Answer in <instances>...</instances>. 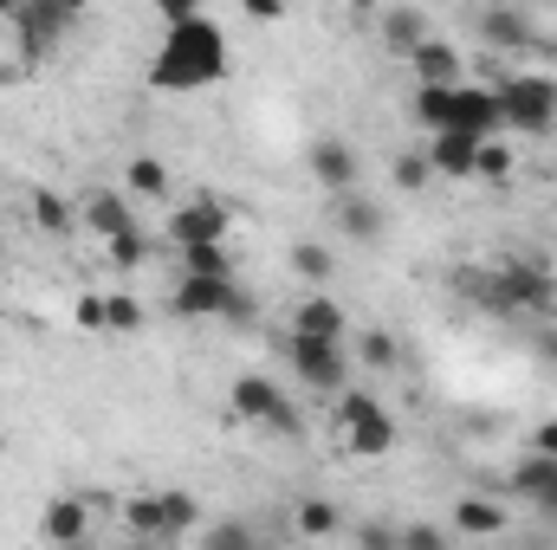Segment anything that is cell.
<instances>
[{
  "mask_svg": "<svg viewBox=\"0 0 557 550\" xmlns=\"http://www.w3.org/2000/svg\"><path fill=\"white\" fill-rule=\"evenodd\" d=\"M221 78H227V33L208 13H195L188 26L162 33V46L149 59V85L156 91H208Z\"/></svg>",
  "mask_w": 557,
  "mask_h": 550,
  "instance_id": "cell-1",
  "label": "cell"
},
{
  "mask_svg": "<svg viewBox=\"0 0 557 550\" xmlns=\"http://www.w3.org/2000/svg\"><path fill=\"white\" fill-rule=\"evenodd\" d=\"M169 304L188 324H214V317L221 324H253V291L240 278H175Z\"/></svg>",
  "mask_w": 557,
  "mask_h": 550,
  "instance_id": "cell-2",
  "label": "cell"
},
{
  "mask_svg": "<svg viewBox=\"0 0 557 550\" xmlns=\"http://www.w3.org/2000/svg\"><path fill=\"white\" fill-rule=\"evenodd\" d=\"M493 91H499V117H506V130H525V137L552 130L557 78H545V72H519V78H506V85H493Z\"/></svg>",
  "mask_w": 557,
  "mask_h": 550,
  "instance_id": "cell-3",
  "label": "cell"
},
{
  "mask_svg": "<svg viewBox=\"0 0 557 550\" xmlns=\"http://www.w3.org/2000/svg\"><path fill=\"white\" fill-rule=\"evenodd\" d=\"M285 363L305 389L318 396H344L350 389V350L344 343H318V337H285Z\"/></svg>",
  "mask_w": 557,
  "mask_h": 550,
  "instance_id": "cell-4",
  "label": "cell"
},
{
  "mask_svg": "<svg viewBox=\"0 0 557 550\" xmlns=\"http://www.w3.org/2000/svg\"><path fill=\"white\" fill-rule=\"evenodd\" d=\"M227 234H234V208L214 201V195H195V201L169 208V247L175 253H188V247H227Z\"/></svg>",
  "mask_w": 557,
  "mask_h": 550,
  "instance_id": "cell-5",
  "label": "cell"
},
{
  "mask_svg": "<svg viewBox=\"0 0 557 550\" xmlns=\"http://www.w3.org/2000/svg\"><path fill=\"white\" fill-rule=\"evenodd\" d=\"M227 414L234 421H247V427H273V434H305V421H298V409L278 396V383H267V376H240L234 389H227Z\"/></svg>",
  "mask_w": 557,
  "mask_h": 550,
  "instance_id": "cell-6",
  "label": "cell"
},
{
  "mask_svg": "<svg viewBox=\"0 0 557 550\" xmlns=\"http://www.w3.org/2000/svg\"><path fill=\"white\" fill-rule=\"evenodd\" d=\"M499 291H506V311L512 317H525V311H539V317H557V278L539 266V260H499Z\"/></svg>",
  "mask_w": 557,
  "mask_h": 550,
  "instance_id": "cell-7",
  "label": "cell"
},
{
  "mask_svg": "<svg viewBox=\"0 0 557 550\" xmlns=\"http://www.w3.org/2000/svg\"><path fill=\"white\" fill-rule=\"evenodd\" d=\"M480 39H486L493 52H532V46H545L539 20L519 13V7H486V13H480Z\"/></svg>",
  "mask_w": 557,
  "mask_h": 550,
  "instance_id": "cell-8",
  "label": "cell"
},
{
  "mask_svg": "<svg viewBox=\"0 0 557 550\" xmlns=\"http://www.w3.org/2000/svg\"><path fill=\"white\" fill-rule=\"evenodd\" d=\"M311 175H318V188L337 201V195H357V149L344 137H324L311 142Z\"/></svg>",
  "mask_w": 557,
  "mask_h": 550,
  "instance_id": "cell-9",
  "label": "cell"
},
{
  "mask_svg": "<svg viewBox=\"0 0 557 550\" xmlns=\"http://www.w3.org/2000/svg\"><path fill=\"white\" fill-rule=\"evenodd\" d=\"M376 33H383V52H396V59H416L421 46L434 39V20H428L421 7H383Z\"/></svg>",
  "mask_w": 557,
  "mask_h": 550,
  "instance_id": "cell-10",
  "label": "cell"
},
{
  "mask_svg": "<svg viewBox=\"0 0 557 550\" xmlns=\"http://www.w3.org/2000/svg\"><path fill=\"white\" fill-rule=\"evenodd\" d=\"M78 221H85V227H91L104 247H111L117 234H131V227H137V214H131V195H117V188H98V195H85V201H78Z\"/></svg>",
  "mask_w": 557,
  "mask_h": 550,
  "instance_id": "cell-11",
  "label": "cell"
},
{
  "mask_svg": "<svg viewBox=\"0 0 557 550\" xmlns=\"http://www.w3.org/2000/svg\"><path fill=\"white\" fill-rule=\"evenodd\" d=\"M39 532H46V545H52V550L85 545V538H91V505H85V499H72V492H59V499L39 512Z\"/></svg>",
  "mask_w": 557,
  "mask_h": 550,
  "instance_id": "cell-12",
  "label": "cell"
},
{
  "mask_svg": "<svg viewBox=\"0 0 557 550\" xmlns=\"http://www.w3.org/2000/svg\"><path fill=\"white\" fill-rule=\"evenodd\" d=\"M344 434V453H357V460H383L389 447H396V421H389V409L376 402L370 414H357L350 427H337Z\"/></svg>",
  "mask_w": 557,
  "mask_h": 550,
  "instance_id": "cell-13",
  "label": "cell"
},
{
  "mask_svg": "<svg viewBox=\"0 0 557 550\" xmlns=\"http://www.w3.org/2000/svg\"><path fill=\"white\" fill-rule=\"evenodd\" d=\"M292 337H318V343H344V304L331 291H311L292 311Z\"/></svg>",
  "mask_w": 557,
  "mask_h": 550,
  "instance_id": "cell-14",
  "label": "cell"
},
{
  "mask_svg": "<svg viewBox=\"0 0 557 550\" xmlns=\"http://www.w3.org/2000/svg\"><path fill=\"white\" fill-rule=\"evenodd\" d=\"M447 525L460 532V538H499L506 532V505L499 499H486V492H467V499H454V512H447Z\"/></svg>",
  "mask_w": 557,
  "mask_h": 550,
  "instance_id": "cell-15",
  "label": "cell"
},
{
  "mask_svg": "<svg viewBox=\"0 0 557 550\" xmlns=\"http://www.w3.org/2000/svg\"><path fill=\"white\" fill-rule=\"evenodd\" d=\"M409 65H416V91H460V52L447 39H428Z\"/></svg>",
  "mask_w": 557,
  "mask_h": 550,
  "instance_id": "cell-16",
  "label": "cell"
},
{
  "mask_svg": "<svg viewBox=\"0 0 557 550\" xmlns=\"http://www.w3.org/2000/svg\"><path fill=\"white\" fill-rule=\"evenodd\" d=\"M428 155V168L434 175H454V182H467L473 168H480V137H460V130H441V137L421 149Z\"/></svg>",
  "mask_w": 557,
  "mask_h": 550,
  "instance_id": "cell-17",
  "label": "cell"
},
{
  "mask_svg": "<svg viewBox=\"0 0 557 550\" xmlns=\"http://www.w3.org/2000/svg\"><path fill=\"white\" fill-rule=\"evenodd\" d=\"M331 214H337V227H344V240H357V247H370V240H383V208L370 201V195H337L331 201Z\"/></svg>",
  "mask_w": 557,
  "mask_h": 550,
  "instance_id": "cell-18",
  "label": "cell"
},
{
  "mask_svg": "<svg viewBox=\"0 0 557 550\" xmlns=\"http://www.w3.org/2000/svg\"><path fill=\"white\" fill-rule=\"evenodd\" d=\"M124 525H131V538H137V545H169V525H162V505H156V492L124 499Z\"/></svg>",
  "mask_w": 557,
  "mask_h": 550,
  "instance_id": "cell-19",
  "label": "cell"
},
{
  "mask_svg": "<svg viewBox=\"0 0 557 550\" xmlns=\"http://www.w3.org/2000/svg\"><path fill=\"white\" fill-rule=\"evenodd\" d=\"M292 525H298V538H337L344 532V505L337 499H305L292 512Z\"/></svg>",
  "mask_w": 557,
  "mask_h": 550,
  "instance_id": "cell-20",
  "label": "cell"
},
{
  "mask_svg": "<svg viewBox=\"0 0 557 550\" xmlns=\"http://www.w3.org/2000/svg\"><path fill=\"white\" fill-rule=\"evenodd\" d=\"M195 550H260V532H253L247 518H214Z\"/></svg>",
  "mask_w": 557,
  "mask_h": 550,
  "instance_id": "cell-21",
  "label": "cell"
},
{
  "mask_svg": "<svg viewBox=\"0 0 557 550\" xmlns=\"http://www.w3.org/2000/svg\"><path fill=\"white\" fill-rule=\"evenodd\" d=\"M156 505H162V525H169V538H182V532H195L201 525V499L195 492H156Z\"/></svg>",
  "mask_w": 557,
  "mask_h": 550,
  "instance_id": "cell-22",
  "label": "cell"
},
{
  "mask_svg": "<svg viewBox=\"0 0 557 550\" xmlns=\"http://www.w3.org/2000/svg\"><path fill=\"white\" fill-rule=\"evenodd\" d=\"M292 273L311 278V285H331L337 260H331V247H324V240H298V247H292Z\"/></svg>",
  "mask_w": 557,
  "mask_h": 550,
  "instance_id": "cell-23",
  "label": "cell"
},
{
  "mask_svg": "<svg viewBox=\"0 0 557 550\" xmlns=\"http://www.w3.org/2000/svg\"><path fill=\"white\" fill-rule=\"evenodd\" d=\"M33 221H39L46 234H72V221H78V208H72L65 195H52V188H33Z\"/></svg>",
  "mask_w": 557,
  "mask_h": 550,
  "instance_id": "cell-24",
  "label": "cell"
},
{
  "mask_svg": "<svg viewBox=\"0 0 557 550\" xmlns=\"http://www.w3.org/2000/svg\"><path fill=\"white\" fill-rule=\"evenodd\" d=\"M131 195H143V201H169V168L156 162V155H131Z\"/></svg>",
  "mask_w": 557,
  "mask_h": 550,
  "instance_id": "cell-25",
  "label": "cell"
},
{
  "mask_svg": "<svg viewBox=\"0 0 557 550\" xmlns=\"http://www.w3.org/2000/svg\"><path fill=\"white\" fill-rule=\"evenodd\" d=\"M182 278H234V253L227 247H188L182 253Z\"/></svg>",
  "mask_w": 557,
  "mask_h": 550,
  "instance_id": "cell-26",
  "label": "cell"
},
{
  "mask_svg": "<svg viewBox=\"0 0 557 550\" xmlns=\"http://www.w3.org/2000/svg\"><path fill=\"white\" fill-rule=\"evenodd\" d=\"M389 182H396L403 195H421V188L434 182V168H428V155H416V149H409V155H396V162H389Z\"/></svg>",
  "mask_w": 557,
  "mask_h": 550,
  "instance_id": "cell-27",
  "label": "cell"
},
{
  "mask_svg": "<svg viewBox=\"0 0 557 550\" xmlns=\"http://www.w3.org/2000/svg\"><path fill=\"white\" fill-rule=\"evenodd\" d=\"M104 253H111V266H117V273H137V266H149V240H143V227L117 234V240H111Z\"/></svg>",
  "mask_w": 557,
  "mask_h": 550,
  "instance_id": "cell-28",
  "label": "cell"
},
{
  "mask_svg": "<svg viewBox=\"0 0 557 550\" xmlns=\"http://www.w3.org/2000/svg\"><path fill=\"white\" fill-rule=\"evenodd\" d=\"M357 550H403V525H389V518H363V525H357Z\"/></svg>",
  "mask_w": 557,
  "mask_h": 550,
  "instance_id": "cell-29",
  "label": "cell"
},
{
  "mask_svg": "<svg viewBox=\"0 0 557 550\" xmlns=\"http://www.w3.org/2000/svg\"><path fill=\"white\" fill-rule=\"evenodd\" d=\"M357 350H363V363H370V370H396V357H403V343H396L389 330H370Z\"/></svg>",
  "mask_w": 557,
  "mask_h": 550,
  "instance_id": "cell-30",
  "label": "cell"
},
{
  "mask_svg": "<svg viewBox=\"0 0 557 550\" xmlns=\"http://www.w3.org/2000/svg\"><path fill=\"white\" fill-rule=\"evenodd\" d=\"M512 162H519V155L493 137V142H480V168H473V175H486V182H506V175H512Z\"/></svg>",
  "mask_w": 557,
  "mask_h": 550,
  "instance_id": "cell-31",
  "label": "cell"
},
{
  "mask_svg": "<svg viewBox=\"0 0 557 550\" xmlns=\"http://www.w3.org/2000/svg\"><path fill=\"white\" fill-rule=\"evenodd\" d=\"M143 324V304L131 291H117V298H104V330H137Z\"/></svg>",
  "mask_w": 557,
  "mask_h": 550,
  "instance_id": "cell-32",
  "label": "cell"
},
{
  "mask_svg": "<svg viewBox=\"0 0 557 550\" xmlns=\"http://www.w3.org/2000/svg\"><path fill=\"white\" fill-rule=\"evenodd\" d=\"M403 550H447V532L416 518V525H403Z\"/></svg>",
  "mask_w": 557,
  "mask_h": 550,
  "instance_id": "cell-33",
  "label": "cell"
},
{
  "mask_svg": "<svg viewBox=\"0 0 557 550\" xmlns=\"http://www.w3.org/2000/svg\"><path fill=\"white\" fill-rule=\"evenodd\" d=\"M72 317H78V330H104V298H98V291H85V298L72 304Z\"/></svg>",
  "mask_w": 557,
  "mask_h": 550,
  "instance_id": "cell-34",
  "label": "cell"
},
{
  "mask_svg": "<svg viewBox=\"0 0 557 550\" xmlns=\"http://www.w3.org/2000/svg\"><path fill=\"white\" fill-rule=\"evenodd\" d=\"M156 13H162V26H188V20H195L201 7H195V0H162Z\"/></svg>",
  "mask_w": 557,
  "mask_h": 550,
  "instance_id": "cell-35",
  "label": "cell"
},
{
  "mask_svg": "<svg viewBox=\"0 0 557 550\" xmlns=\"http://www.w3.org/2000/svg\"><path fill=\"white\" fill-rule=\"evenodd\" d=\"M532 453H539V460H557V414H552V421H539V434H532Z\"/></svg>",
  "mask_w": 557,
  "mask_h": 550,
  "instance_id": "cell-36",
  "label": "cell"
},
{
  "mask_svg": "<svg viewBox=\"0 0 557 550\" xmlns=\"http://www.w3.org/2000/svg\"><path fill=\"white\" fill-rule=\"evenodd\" d=\"M532 505H539V518H557V466L545 473V486L532 492Z\"/></svg>",
  "mask_w": 557,
  "mask_h": 550,
  "instance_id": "cell-37",
  "label": "cell"
},
{
  "mask_svg": "<svg viewBox=\"0 0 557 550\" xmlns=\"http://www.w3.org/2000/svg\"><path fill=\"white\" fill-rule=\"evenodd\" d=\"M539 357L557 363V317H545V330H539Z\"/></svg>",
  "mask_w": 557,
  "mask_h": 550,
  "instance_id": "cell-38",
  "label": "cell"
},
{
  "mask_svg": "<svg viewBox=\"0 0 557 550\" xmlns=\"http://www.w3.org/2000/svg\"><path fill=\"white\" fill-rule=\"evenodd\" d=\"M65 550H98V545H91V538H85V545H65Z\"/></svg>",
  "mask_w": 557,
  "mask_h": 550,
  "instance_id": "cell-39",
  "label": "cell"
},
{
  "mask_svg": "<svg viewBox=\"0 0 557 550\" xmlns=\"http://www.w3.org/2000/svg\"><path fill=\"white\" fill-rule=\"evenodd\" d=\"M480 550H519V545H480Z\"/></svg>",
  "mask_w": 557,
  "mask_h": 550,
  "instance_id": "cell-40",
  "label": "cell"
},
{
  "mask_svg": "<svg viewBox=\"0 0 557 550\" xmlns=\"http://www.w3.org/2000/svg\"><path fill=\"white\" fill-rule=\"evenodd\" d=\"M124 550H162V545H124Z\"/></svg>",
  "mask_w": 557,
  "mask_h": 550,
  "instance_id": "cell-41",
  "label": "cell"
},
{
  "mask_svg": "<svg viewBox=\"0 0 557 550\" xmlns=\"http://www.w3.org/2000/svg\"><path fill=\"white\" fill-rule=\"evenodd\" d=\"M552 130H557V117H552Z\"/></svg>",
  "mask_w": 557,
  "mask_h": 550,
  "instance_id": "cell-42",
  "label": "cell"
}]
</instances>
